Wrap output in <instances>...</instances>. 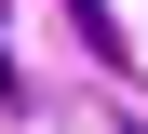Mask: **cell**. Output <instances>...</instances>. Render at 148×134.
<instances>
[{
	"instance_id": "6da1fadb",
	"label": "cell",
	"mask_w": 148,
	"mask_h": 134,
	"mask_svg": "<svg viewBox=\"0 0 148 134\" xmlns=\"http://www.w3.org/2000/svg\"><path fill=\"white\" fill-rule=\"evenodd\" d=\"M67 27H81V54H94V67H135V27H121L108 0H67Z\"/></svg>"
},
{
	"instance_id": "7a4b0ae2",
	"label": "cell",
	"mask_w": 148,
	"mask_h": 134,
	"mask_svg": "<svg viewBox=\"0 0 148 134\" xmlns=\"http://www.w3.org/2000/svg\"><path fill=\"white\" fill-rule=\"evenodd\" d=\"M0 107H27V67H14V54H0Z\"/></svg>"
}]
</instances>
